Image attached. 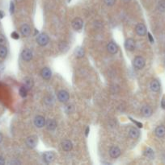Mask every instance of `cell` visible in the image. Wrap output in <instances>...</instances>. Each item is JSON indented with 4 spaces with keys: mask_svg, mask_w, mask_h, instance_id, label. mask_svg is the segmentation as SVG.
Masks as SVG:
<instances>
[{
    "mask_svg": "<svg viewBox=\"0 0 165 165\" xmlns=\"http://www.w3.org/2000/svg\"><path fill=\"white\" fill-rule=\"evenodd\" d=\"M146 64L145 59L143 57H136L133 60V66L134 67V69L136 70H142L144 68Z\"/></svg>",
    "mask_w": 165,
    "mask_h": 165,
    "instance_id": "6da1fadb",
    "label": "cell"
},
{
    "mask_svg": "<svg viewBox=\"0 0 165 165\" xmlns=\"http://www.w3.org/2000/svg\"><path fill=\"white\" fill-rule=\"evenodd\" d=\"M49 41V36L45 33H41L37 36L36 38V42L39 45L41 46V47H44V46H46L48 44Z\"/></svg>",
    "mask_w": 165,
    "mask_h": 165,
    "instance_id": "7a4b0ae2",
    "label": "cell"
},
{
    "mask_svg": "<svg viewBox=\"0 0 165 165\" xmlns=\"http://www.w3.org/2000/svg\"><path fill=\"white\" fill-rule=\"evenodd\" d=\"M42 159H43V161L46 163H52L54 159H55V155L52 151H45L44 152L43 155H42Z\"/></svg>",
    "mask_w": 165,
    "mask_h": 165,
    "instance_id": "3957f363",
    "label": "cell"
},
{
    "mask_svg": "<svg viewBox=\"0 0 165 165\" xmlns=\"http://www.w3.org/2000/svg\"><path fill=\"white\" fill-rule=\"evenodd\" d=\"M58 99L61 102L66 103L67 102L69 99H70V95H69L67 91L62 89L58 93Z\"/></svg>",
    "mask_w": 165,
    "mask_h": 165,
    "instance_id": "277c9868",
    "label": "cell"
},
{
    "mask_svg": "<svg viewBox=\"0 0 165 165\" xmlns=\"http://www.w3.org/2000/svg\"><path fill=\"white\" fill-rule=\"evenodd\" d=\"M45 119L43 116L41 115H37L34 118V125L36 126L37 128H42L43 127L45 126Z\"/></svg>",
    "mask_w": 165,
    "mask_h": 165,
    "instance_id": "5b68a950",
    "label": "cell"
},
{
    "mask_svg": "<svg viewBox=\"0 0 165 165\" xmlns=\"http://www.w3.org/2000/svg\"><path fill=\"white\" fill-rule=\"evenodd\" d=\"M27 147L29 148H34L37 144V138L35 135H31V136L28 137L25 141Z\"/></svg>",
    "mask_w": 165,
    "mask_h": 165,
    "instance_id": "8992f818",
    "label": "cell"
},
{
    "mask_svg": "<svg viewBox=\"0 0 165 165\" xmlns=\"http://www.w3.org/2000/svg\"><path fill=\"white\" fill-rule=\"evenodd\" d=\"M32 56H33L32 55V52L29 48H25V49L22 51L21 57L24 61H27V62L30 61L32 59Z\"/></svg>",
    "mask_w": 165,
    "mask_h": 165,
    "instance_id": "52a82bcc",
    "label": "cell"
},
{
    "mask_svg": "<svg viewBox=\"0 0 165 165\" xmlns=\"http://www.w3.org/2000/svg\"><path fill=\"white\" fill-rule=\"evenodd\" d=\"M135 31L139 36H144L146 34V28L144 24L139 23L136 25Z\"/></svg>",
    "mask_w": 165,
    "mask_h": 165,
    "instance_id": "ba28073f",
    "label": "cell"
},
{
    "mask_svg": "<svg viewBox=\"0 0 165 165\" xmlns=\"http://www.w3.org/2000/svg\"><path fill=\"white\" fill-rule=\"evenodd\" d=\"M72 27L75 31H80L83 27V21L80 18H75L73 19Z\"/></svg>",
    "mask_w": 165,
    "mask_h": 165,
    "instance_id": "9c48e42d",
    "label": "cell"
},
{
    "mask_svg": "<svg viewBox=\"0 0 165 165\" xmlns=\"http://www.w3.org/2000/svg\"><path fill=\"white\" fill-rule=\"evenodd\" d=\"M135 47L136 43L135 40H134L133 39L129 38L127 39L126 40V42H125V48H126V49L127 51H130V52H132V51H133L135 49Z\"/></svg>",
    "mask_w": 165,
    "mask_h": 165,
    "instance_id": "30bf717a",
    "label": "cell"
},
{
    "mask_svg": "<svg viewBox=\"0 0 165 165\" xmlns=\"http://www.w3.org/2000/svg\"><path fill=\"white\" fill-rule=\"evenodd\" d=\"M121 153V150L117 147H112L111 148L109 149V156H111L112 158H117L120 156Z\"/></svg>",
    "mask_w": 165,
    "mask_h": 165,
    "instance_id": "8fae6325",
    "label": "cell"
},
{
    "mask_svg": "<svg viewBox=\"0 0 165 165\" xmlns=\"http://www.w3.org/2000/svg\"><path fill=\"white\" fill-rule=\"evenodd\" d=\"M19 31H20V33L24 37H27L30 35V32H31V28L28 25V24H23L20 28H19Z\"/></svg>",
    "mask_w": 165,
    "mask_h": 165,
    "instance_id": "7c38bea8",
    "label": "cell"
},
{
    "mask_svg": "<svg viewBox=\"0 0 165 165\" xmlns=\"http://www.w3.org/2000/svg\"><path fill=\"white\" fill-rule=\"evenodd\" d=\"M107 50L111 54H116L118 52V46L116 45L114 42H110L107 45Z\"/></svg>",
    "mask_w": 165,
    "mask_h": 165,
    "instance_id": "4fadbf2b",
    "label": "cell"
},
{
    "mask_svg": "<svg viewBox=\"0 0 165 165\" xmlns=\"http://www.w3.org/2000/svg\"><path fill=\"white\" fill-rule=\"evenodd\" d=\"M41 75L43 79L49 80L51 78V77H52V72H51V70L49 68L45 67L42 69L41 72Z\"/></svg>",
    "mask_w": 165,
    "mask_h": 165,
    "instance_id": "5bb4252c",
    "label": "cell"
},
{
    "mask_svg": "<svg viewBox=\"0 0 165 165\" xmlns=\"http://www.w3.org/2000/svg\"><path fill=\"white\" fill-rule=\"evenodd\" d=\"M62 147L65 151H70L72 150L73 144L71 141L66 139V140H63L62 143Z\"/></svg>",
    "mask_w": 165,
    "mask_h": 165,
    "instance_id": "9a60e30c",
    "label": "cell"
},
{
    "mask_svg": "<svg viewBox=\"0 0 165 165\" xmlns=\"http://www.w3.org/2000/svg\"><path fill=\"white\" fill-rule=\"evenodd\" d=\"M142 115L146 118H148L151 116L152 115V109L149 106V105H144L143 108H142Z\"/></svg>",
    "mask_w": 165,
    "mask_h": 165,
    "instance_id": "2e32d148",
    "label": "cell"
},
{
    "mask_svg": "<svg viewBox=\"0 0 165 165\" xmlns=\"http://www.w3.org/2000/svg\"><path fill=\"white\" fill-rule=\"evenodd\" d=\"M155 135L159 138H162L165 135V127L164 126H159L155 130Z\"/></svg>",
    "mask_w": 165,
    "mask_h": 165,
    "instance_id": "e0dca14e",
    "label": "cell"
},
{
    "mask_svg": "<svg viewBox=\"0 0 165 165\" xmlns=\"http://www.w3.org/2000/svg\"><path fill=\"white\" fill-rule=\"evenodd\" d=\"M129 135H130V138H132V139H138V137H139V135H140V132H139V131H138L137 128H135V127H132V128H130V131H129Z\"/></svg>",
    "mask_w": 165,
    "mask_h": 165,
    "instance_id": "ac0fdd59",
    "label": "cell"
},
{
    "mask_svg": "<svg viewBox=\"0 0 165 165\" xmlns=\"http://www.w3.org/2000/svg\"><path fill=\"white\" fill-rule=\"evenodd\" d=\"M45 126L48 130H49V131H53L57 127V122H56L55 120L48 119L45 122Z\"/></svg>",
    "mask_w": 165,
    "mask_h": 165,
    "instance_id": "d6986e66",
    "label": "cell"
},
{
    "mask_svg": "<svg viewBox=\"0 0 165 165\" xmlns=\"http://www.w3.org/2000/svg\"><path fill=\"white\" fill-rule=\"evenodd\" d=\"M150 89L154 92H158L160 89V83L157 80H153L150 85Z\"/></svg>",
    "mask_w": 165,
    "mask_h": 165,
    "instance_id": "ffe728a7",
    "label": "cell"
},
{
    "mask_svg": "<svg viewBox=\"0 0 165 165\" xmlns=\"http://www.w3.org/2000/svg\"><path fill=\"white\" fill-rule=\"evenodd\" d=\"M24 84L27 89H28V90H29V89H31L32 88V86H33V81H32V78H30V77H26V78H24Z\"/></svg>",
    "mask_w": 165,
    "mask_h": 165,
    "instance_id": "44dd1931",
    "label": "cell"
},
{
    "mask_svg": "<svg viewBox=\"0 0 165 165\" xmlns=\"http://www.w3.org/2000/svg\"><path fill=\"white\" fill-rule=\"evenodd\" d=\"M75 57L77 58H82L84 57V50L82 47H78L75 51Z\"/></svg>",
    "mask_w": 165,
    "mask_h": 165,
    "instance_id": "7402d4cb",
    "label": "cell"
},
{
    "mask_svg": "<svg viewBox=\"0 0 165 165\" xmlns=\"http://www.w3.org/2000/svg\"><path fill=\"white\" fill-rule=\"evenodd\" d=\"M144 156H146V157H147V158L150 159V160H153L154 159V157H155V153H154V151H153L152 149L150 148H146L144 151Z\"/></svg>",
    "mask_w": 165,
    "mask_h": 165,
    "instance_id": "603a6c76",
    "label": "cell"
},
{
    "mask_svg": "<svg viewBox=\"0 0 165 165\" xmlns=\"http://www.w3.org/2000/svg\"><path fill=\"white\" fill-rule=\"evenodd\" d=\"M7 48L4 45L0 46V58H6L7 56Z\"/></svg>",
    "mask_w": 165,
    "mask_h": 165,
    "instance_id": "cb8c5ba5",
    "label": "cell"
},
{
    "mask_svg": "<svg viewBox=\"0 0 165 165\" xmlns=\"http://www.w3.org/2000/svg\"><path fill=\"white\" fill-rule=\"evenodd\" d=\"M157 7L160 12H165V0H160Z\"/></svg>",
    "mask_w": 165,
    "mask_h": 165,
    "instance_id": "d4e9b609",
    "label": "cell"
},
{
    "mask_svg": "<svg viewBox=\"0 0 165 165\" xmlns=\"http://www.w3.org/2000/svg\"><path fill=\"white\" fill-rule=\"evenodd\" d=\"M28 89L25 86H22L21 88L19 89V95L21 96L22 98H25L28 94Z\"/></svg>",
    "mask_w": 165,
    "mask_h": 165,
    "instance_id": "484cf974",
    "label": "cell"
},
{
    "mask_svg": "<svg viewBox=\"0 0 165 165\" xmlns=\"http://www.w3.org/2000/svg\"><path fill=\"white\" fill-rule=\"evenodd\" d=\"M7 43V40H6V37H5L2 34H0V46L5 45Z\"/></svg>",
    "mask_w": 165,
    "mask_h": 165,
    "instance_id": "4316f807",
    "label": "cell"
},
{
    "mask_svg": "<svg viewBox=\"0 0 165 165\" xmlns=\"http://www.w3.org/2000/svg\"><path fill=\"white\" fill-rule=\"evenodd\" d=\"M104 3L107 5V6H109V7H112L115 4V2L116 0H104Z\"/></svg>",
    "mask_w": 165,
    "mask_h": 165,
    "instance_id": "83f0119b",
    "label": "cell"
},
{
    "mask_svg": "<svg viewBox=\"0 0 165 165\" xmlns=\"http://www.w3.org/2000/svg\"><path fill=\"white\" fill-rule=\"evenodd\" d=\"M129 118H130V119L131 121H132V122H133V123H134V124H135L136 126L138 127V128H142V127H143V123H141V122H137V121H135V119H133V118H130V117Z\"/></svg>",
    "mask_w": 165,
    "mask_h": 165,
    "instance_id": "f1b7e54d",
    "label": "cell"
},
{
    "mask_svg": "<svg viewBox=\"0 0 165 165\" xmlns=\"http://www.w3.org/2000/svg\"><path fill=\"white\" fill-rule=\"evenodd\" d=\"M11 36H12V38L14 39V40H19V35L17 31H13V32H12Z\"/></svg>",
    "mask_w": 165,
    "mask_h": 165,
    "instance_id": "f546056e",
    "label": "cell"
},
{
    "mask_svg": "<svg viewBox=\"0 0 165 165\" xmlns=\"http://www.w3.org/2000/svg\"><path fill=\"white\" fill-rule=\"evenodd\" d=\"M14 12H15V4L13 2H11V3H10V13L12 15Z\"/></svg>",
    "mask_w": 165,
    "mask_h": 165,
    "instance_id": "4dcf8cb0",
    "label": "cell"
},
{
    "mask_svg": "<svg viewBox=\"0 0 165 165\" xmlns=\"http://www.w3.org/2000/svg\"><path fill=\"white\" fill-rule=\"evenodd\" d=\"M147 36H148V39H149V40H150V43H151V44L154 43V38L152 37V35H151L150 32H148Z\"/></svg>",
    "mask_w": 165,
    "mask_h": 165,
    "instance_id": "1f68e13d",
    "label": "cell"
},
{
    "mask_svg": "<svg viewBox=\"0 0 165 165\" xmlns=\"http://www.w3.org/2000/svg\"><path fill=\"white\" fill-rule=\"evenodd\" d=\"M161 107H162L163 110H165V97L164 98H163L162 101H161Z\"/></svg>",
    "mask_w": 165,
    "mask_h": 165,
    "instance_id": "d6a6232c",
    "label": "cell"
},
{
    "mask_svg": "<svg viewBox=\"0 0 165 165\" xmlns=\"http://www.w3.org/2000/svg\"><path fill=\"white\" fill-rule=\"evenodd\" d=\"M10 164H20L21 163V162H19V161L18 160H12L10 162Z\"/></svg>",
    "mask_w": 165,
    "mask_h": 165,
    "instance_id": "836d02e7",
    "label": "cell"
},
{
    "mask_svg": "<svg viewBox=\"0 0 165 165\" xmlns=\"http://www.w3.org/2000/svg\"><path fill=\"white\" fill-rule=\"evenodd\" d=\"M5 159L2 157V156H0V165H3L5 164Z\"/></svg>",
    "mask_w": 165,
    "mask_h": 165,
    "instance_id": "e575fe53",
    "label": "cell"
},
{
    "mask_svg": "<svg viewBox=\"0 0 165 165\" xmlns=\"http://www.w3.org/2000/svg\"><path fill=\"white\" fill-rule=\"evenodd\" d=\"M90 132V128L89 127H87V128H86V131H85V136L87 137L88 136V134H89Z\"/></svg>",
    "mask_w": 165,
    "mask_h": 165,
    "instance_id": "d590c367",
    "label": "cell"
},
{
    "mask_svg": "<svg viewBox=\"0 0 165 165\" xmlns=\"http://www.w3.org/2000/svg\"><path fill=\"white\" fill-rule=\"evenodd\" d=\"M5 14L4 12L2 11H0V19H2L3 17H4Z\"/></svg>",
    "mask_w": 165,
    "mask_h": 165,
    "instance_id": "8d00e7d4",
    "label": "cell"
},
{
    "mask_svg": "<svg viewBox=\"0 0 165 165\" xmlns=\"http://www.w3.org/2000/svg\"><path fill=\"white\" fill-rule=\"evenodd\" d=\"M2 141V133L0 132V143H1Z\"/></svg>",
    "mask_w": 165,
    "mask_h": 165,
    "instance_id": "74e56055",
    "label": "cell"
},
{
    "mask_svg": "<svg viewBox=\"0 0 165 165\" xmlns=\"http://www.w3.org/2000/svg\"><path fill=\"white\" fill-rule=\"evenodd\" d=\"M123 1H125V2H130V0H123Z\"/></svg>",
    "mask_w": 165,
    "mask_h": 165,
    "instance_id": "f35d334b",
    "label": "cell"
}]
</instances>
